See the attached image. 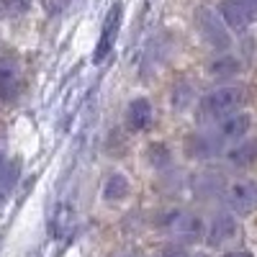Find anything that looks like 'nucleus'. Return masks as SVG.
Returning <instances> with one entry per match:
<instances>
[{
	"mask_svg": "<svg viewBox=\"0 0 257 257\" xmlns=\"http://www.w3.org/2000/svg\"><path fill=\"white\" fill-rule=\"evenodd\" d=\"M224 257H252V252H247V249H234V252H226Z\"/></svg>",
	"mask_w": 257,
	"mask_h": 257,
	"instance_id": "6ab92c4d",
	"label": "nucleus"
},
{
	"mask_svg": "<svg viewBox=\"0 0 257 257\" xmlns=\"http://www.w3.org/2000/svg\"><path fill=\"white\" fill-rule=\"evenodd\" d=\"M29 3H31V0H0L3 11H8V13H21V11H26Z\"/></svg>",
	"mask_w": 257,
	"mask_h": 257,
	"instance_id": "a211bd4d",
	"label": "nucleus"
},
{
	"mask_svg": "<svg viewBox=\"0 0 257 257\" xmlns=\"http://www.w3.org/2000/svg\"><path fill=\"white\" fill-rule=\"evenodd\" d=\"M173 108L175 111H185L193 105V88H190V82H178L175 88H173Z\"/></svg>",
	"mask_w": 257,
	"mask_h": 257,
	"instance_id": "f3484780",
	"label": "nucleus"
},
{
	"mask_svg": "<svg viewBox=\"0 0 257 257\" xmlns=\"http://www.w3.org/2000/svg\"><path fill=\"white\" fill-rule=\"evenodd\" d=\"M252 128V116L244 113V111H237V113H229L226 118L216 121V128H213V134H216L224 144H234L239 142L249 134Z\"/></svg>",
	"mask_w": 257,
	"mask_h": 257,
	"instance_id": "6e6552de",
	"label": "nucleus"
},
{
	"mask_svg": "<svg viewBox=\"0 0 257 257\" xmlns=\"http://www.w3.org/2000/svg\"><path fill=\"white\" fill-rule=\"evenodd\" d=\"M152 121H155V105L149 98L139 95L126 105V126L132 132H147L152 126Z\"/></svg>",
	"mask_w": 257,
	"mask_h": 257,
	"instance_id": "9d476101",
	"label": "nucleus"
},
{
	"mask_svg": "<svg viewBox=\"0 0 257 257\" xmlns=\"http://www.w3.org/2000/svg\"><path fill=\"white\" fill-rule=\"evenodd\" d=\"M196 26H198V34L203 36V41L213 49H229L231 47V36H229V29L221 21V16L208 8V6H201L196 11Z\"/></svg>",
	"mask_w": 257,
	"mask_h": 257,
	"instance_id": "7ed1b4c3",
	"label": "nucleus"
},
{
	"mask_svg": "<svg viewBox=\"0 0 257 257\" xmlns=\"http://www.w3.org/2000/svg\"><path fill=\"white\" fill-rule=\"evenodd\" d=\"M16 183H18V165L16 162L0 165V203H6V198L11 196Z\"/></svg>",
	"mask_w": 257,
	"mask_h": 257,
	"instance_id": "dca6fc26",
	"label": "nucleus"
},
{
	"mask_svg": "<svg viewBox=\"0 0 257 257\" xmlns=\"http://www.w3.org/2000/svg\"><path fill=\"white\" fill-rule=\"evenodd\" d=\"M224 160L237 170L257 165V139H239V142L229 144V149L224 152Z\"/></svg>",
	"mask_w": 257,
	"mask_h": 257,
	"instance_id": "f8f14e48",
	"label": "nucleus"
},
{
	"mask_svg": "<svg viewBox=\"0 0 257 257\" xmlns=\"http://www.w3.org/2000/svg\"><path fill=\"white\" fill-rule=\"evenodd\" d=\"M24 64L18 54L13 52H0V103H13L24 93Z\"/></svg>",
	"mask_w": 257,
	"mask_h": 257,
	"instance_id": "f03ea898",
	"label": "nucleus"
},
{
	"mask_svg": "<svg viewBox=\"0 0 257 257\" xmlns=\"http://www.w3.org/2000/svg\"><path fill=\"white\" fill-rule=\"evenodd\" d=\"M247 3H249V6H252V8L257 11V0H247Z\"/></svg>",
	"mask_w": 257,
	"mask_h": 257,
	"instance_id": "aec40b11",
	"label": "nucleus"
},
{
	"mask_svg": "<svg viewBox=\"0 0 257 257\" xmlns=\"http://www.w3.org/2000/svg\"><path fill=\"white\" fill-rule=\"evenodd\" d=\"M221 147H224V142L213 132H198V134L188 137L185 152L196 160H208V157H216L221 152Z\"/></svg>",
	"mask_w": 257,
	"mask_h": 257,
	"instance_id": "9b49d317",
	"label": "nucleus"
},
{
	"mask_svg": "<svg viewBox=\"0 0 257 257\" xmlns=\"http://www.w3.org/2000/svg\"><path fill=\"white\" fill-rule=\"evenodd\" d=\"M242 72V62L231 54H221L208 64V75L216 77V80H231Z\"/></svg>",
	"mask_w": 257,
	"mask_h": 257,
	"instance_id": "4468645a",
	"label": "nucleus"
},
{
	"mask_svg": "<svg viewBox=\"0 0 257 257\" xmlns=\"http://www.w3.org/2000/svg\"><path fill=\"white\" fill-rule=\"evenodd\" d=\"M219 16L221 21L226 24L229 31H247L252 24H254V18H257V11L247 3V0H221L219 3Z\"/></svg>",
	"mask_w": 257,
	"mask_h": 257,
	"instance_id": "0eeeda50",
	"label": "nucleus"
},
{
	"mask_svg": "<svg viewBox=\"0 0 257 257\" xmlns=\"http://www.w3.org/2000/svg\"><path fill=\"white\" fill-rule=\"evenodd\" d=\"M247 103V88L239 82L219 85L211 93H206L198 103V118L201 121H221L229 113H237Z\"/></svg>",
	"mask_w": 257,
	"mask_h": 257,
	"instance_id": "f257e3e1",
	"label": "nucleus"
},
{
	"mask_svg": "<svg viewBox=\"0 0 257 257\" xmlns=\"http://www.w3.org/2000/svg\"><path fill=\"white\" fill-rule=\"evenodd\" d=\"M0 165H3V157H0Z\"/></svg>",
	"mask_w": 257,
	"mask_h": 257,
	"instance_id": "4be33fe9",
	"label": "nucleus"
},
{
	"mask_svg": "<svg viewBox=\"0 0 257 257\" xmlns=\"http://www.w3.org/2000/svg\"><path fill=\"white\" fill-rule=\"evenodd\" d=\"M160 224L183 242H198L206 234V226H203L201 216L188 213V211H167V213H162Z\"/></svg>",
	"mask_w": 257,
	"mask_h": 257,
	"instance_id": "20e7f679",
	"label": "nucleus"
},
{
	"mask_svg": "<svg viewBox=\"0 0 257 257\" xmlns=\"http://www.w3.org/2000/svg\"><path fill=\"white\" fill-rule=\"evenodd\" d=\"M144 160L152 170H165V167H170V162H173V152H170V147L165 142H152L144 149Z\"/></svg>",
	"mask_w": 257,
	"mask_h": 257,
	"instance_id": "2eb2a0df",
	"label": "nucleus"
},
{
	"mask_svg": "<svg viewBox=\"0 0 257 257\" xmlns=\"http://www.w3.org/2000/svg\"><path fill=\"white\" fill-rule=\"evenodd\" d=\"M237 219L231 216V213H216V216L211 219L208 229H206V242L211 247H224L226 242H231L234 237H237Z\"/></svg>",
	"mask_w": 257,
	"mask_h": 257,
	"instance_id": "1a4fd4ad",
	"label": "nucleus"
},
{
	"mask_svg": "<svg viewBox=\"0 0 257 257\" xmlns=\"http://www.w3.org/2000/svg\"><path fill=\"white\" fill-rule=\"evenodd\" d=\"M128 193H132V183H128V178L123 173H111L105 178V183H103V198L105 201L118 203L128 196Z\"/></svg>",
	"mask_w": 257,
	"mask_h": 257,
	"instance_id": "ddd939ff",
	"label": "nucleus"
},
{
	"mask_svg": "<svg viewBox=\"0 0 257 257\" xmlns=\"http://www.w3.org/2000/svg\"><path fill=\"white\" fill-rule=\"evenodd\" d=\"M224 203L244 216L257 208V180H234L224 188Z\"/></svg>",
	"mask_w": 257,
	"mask_h": 257,
	"instance_id": "423d86ee",
	"label": "nucleus"
},
{
	"mask_svg": "<svg viewBox=\"0 0 257 257\" xmlns=\"http://www.w3.org/2000/svg\"><path fill=\"white\" fill-rule=\"evenodd\" d=\"M121 24H123V3L121 0H116V3L108 8V13H105L103 18V26H100V36H98V44H95V64H100L105 57H108L116 47L118 41V34H121Z\"/></svg>",
	"mask_w": 257,
	"mask_h": 257,
	"instance_id": "39448f33",
	"label": "nucleus"
},
{
	"mask_svg": "<svg viewBox=\"0 0 257 257\" xmlns=\"http://www.w3.org/2000/svg\"><path fill=\"white\" fill-rule=\"evenodd\" d=\"M188 257H208V254H188Z\"/></svg>",
	"mask_w": 257,
	"mask_h": 257,
	"instance_id": "412c9836",
	"label": "nucleus"
}]
</instances>
